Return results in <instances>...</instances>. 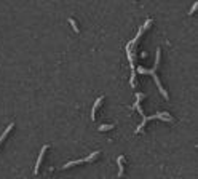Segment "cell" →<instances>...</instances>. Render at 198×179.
I'll list each match as a JSON object with an SVG mask.
<instances>
[{
  "label": "cell",
  "mask_w": 198,
  "mask_h": 179,
  "mask_svg": "<svg viewBox=\"0 0 198 179\" xmlns=\"http://www.w3.org/2000/svg\"><path fill=\"white\" fill-rule=\"evenodd\" d=\"M48 144H45V146L42 147V150H40V154H39V158H37V163H35V168H34V174H39V170H40V163H42V160H43V155H45V152L48 150Z\"/></svg>",
  "instance_id": "4"
},
{
  "label": "cell",
  "mask_w": 198,
  "mask_h": 179,
  "mask_svg": "<svg viewBox=\"0 0 198 179\" xmlns=\"http://www.w3.org/2000/svg\"><path fill=\"white\" fill-rule=\"evenodd\" d=\"M144 98H145L144 93H136V102H134V106H133V107L139 112V115H142V123L134 130L136 134H139V133L144 131V126H145V123H147L149 120H155L157 119V120H165V121L173 123V117L169 115V114H166V112H158V114H155V115H145L144 110H142V107H141V101L144 99Z\"/></svg>",
  "instance_id": "1"
},
{
  "label": "cell",
  "mask_w": 198,
  "mask_h": 179,
  "mask_svg": "<svg viewBox=\"0 0 198 179\" xmlns=\"http://www.w3.org/2000/svg\"><path fill=\"white\" fill-rule=\"evenodd\" d=\"M102 101H104V96H99L98 99L94 101V106H93V109H91V120H96V112H98L99 106L102 104Z\"/></svg>",
  "instance_id": "5"
},
{
  "label": "cell",
  "mask_w": 198,
  "mask_h": 179,
  "mask_svg": "<svg viewBox=\"0 0 198 179\" xmlns=\"http://www.w3.org/2000/svg\"><path fill=\"white\" fill-rule=\"evenodd\" d=\"M99 154H101V152H99V150H96V152H93V154H91L90 157H85V158H80V160L69 161V163H66L64 166H61V170H67V168H70V166H75V165H81V163H91V161H93V160L98 157Z\"/></svg>",
  "instance_id": "3"
},
{
  "label": "cell",
  "mask_w": 198,
  "mask_h": 179,
  "mask_svg": "<svg viewBox=\"0 0 198 179\" xmlns=\"http://www.w3.org/2000/svg\"><path fill=\"white\" fill-rule=\"evenodd\" d=\"M114 128H115V125L112 123V125H101L98 130H99V131H109V130H114Z\"/></svg>",
  "instance_id": "8"
},
{
  "label": "cell",
  "mask_w": 198,
  "mask_h": 179,
  "mask_svg": "<svg viewBox=\"0 0 198 179\" xmlns=\"http://www.w3.org/2000/svg\"><path fill=\"white\" fill-rule=\"evenodd\" d=\"M69 22L72 24V27H74V30H75V32L78 34V27H77V22H75V19H74V18H69Z\"/></svg>",
  "instance_id": "9"
},
{
  "label": "cell",
  "mask_w": 198,
  "mask_h": 179,
  "mask_svg": "<svg viewBox=\"0 0 198 179\" xmlns=\"http://www.w3.org/2000/svg\"><path fill=\"white\" fill-rule=\"evenodd\" d=\"M13 128H15V123H10L8 126H6V130L3 131V133H2V136H0V146H2V142H3V141H5V139H6V136H8V134H10V131H11Z\"/></svg>",
  "instance_id": "7"
},
{
  "label": "cell",
  "mask_w": 198,
  "mask_h": 179,
  "mask_svg": "<svg viewBox=\"0 0 198 179\" xmlns=\"http://www.w3.org/2000/svg\"><path fill=\"white\" fill-rule=\"evenodd\" d=\"M125 157H123V155H120V157H118L117 158V165H118V174H117V176L118 178H121V176H123V173H125Z\"/></svg>",
  "instance_id": "6"
},
{
  "label": "cell",
  "mask_w": 198,
  "mask_h": 179,
  "mask_svg": "<svg viewBox=\"0 0 198 179\" xmlns=\"http://www.w3.org/2000/svg\"><path fill=\"white\" fill-rule=\"evenodd\" d=\"M197 8H198V2H195V3H193V6H192V10H190V11H189V15H193V13H195V11H197Z\"/></svg>",
  "instance_id": "10"
},
{
  "label": "cell",
  "mask_w": 198,
  "mask_h": 179,
  "mask_svg": "<svg viewBox=\"0 0 198 179\" xmlns=\"http://www.w3.org/2000/svg\"><path fill=\"white\" fill-rule=\"evenodd\" d=\"M160 58H161V50L157 48V56H155V64H153V67H152V69H145L144 66L136 67V75H138V74H139V75H142V74H149V75H152L153 79H155V83H157V86H158L160 93H161L163 96H165V99H169L168 93H166V90L163 88L161 82H160L158 75H157V69H158V64H160Z\"/></svg>",
  "instance_id": "2"
}]
</instances>
